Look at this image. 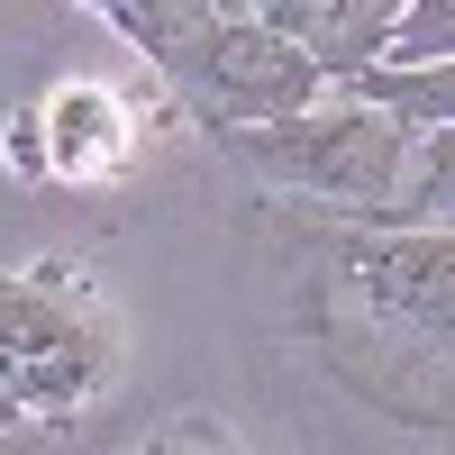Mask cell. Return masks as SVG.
I'll use <instances>...</instances> for the list:
<instances>
[{"mask_svg":"<svg viewBox=\"0 0 455 455\" xmlns=\"http://www.w3.org/2000/svg\"><path fill=\"white\" fill-rule=\"evenodd\" d=\"M337 92V83H328ZM228 146V164L274 182L291 201H319L337 219H373L401 182V156H410V119H392L383 100H310L291 119H255V128H210Z\"/></svg>","mask_w":455,"mask_h":455,"instance_id":"cell-1","label":"cell"},{"mask_svg":"<svg viewBox=\"0 0 455 455\" xmlns=\"http://www.w3.org/2000/svg\"><path fill=\"white\" fill-rule=\"evenodd\" d=\"M156 73L182 92L201 128H255V119H291V109L328 100V73L310 46L264 19H219V10H173Z\"/></svg>","mask_w":455,"mask_h":455,"instance_id":"cell-2","label":"cell"},{"mask_svg":"<svg viewBox=\"0 0 455 455\" xmlns=\"http://www.w3.org/2000/svg\"><path fill=\"white\" fill-rule=\"evenodd\" d=\"M0 364L19 373L28 410H64L100 383V337L55 283H0Z\"/></svg>","mask_w":455,"mask_h":455,"instance_id":"cell-3","label":"cell"},{"mask_svg":"<svg viewBox=\"0 0 455 455\" xmlns=\"http://www.w3.org/2000/svg\"><path fill=\"white\" fill-rule=\"evenodd\" d=\"M347 283L392 319H446L455 310V228H383L347 246Z\"/></svg>","mask_w":455,"mask_h":455,"instance_id":"cell-4","label":"cell"},{"mask_svg":"<svg viewBox=\"0 0 455 455\" xmlns=\"http://www.w3.org/2000/svg\"><path fill=\"white\" fill-rule=\"evenodd\" d=\"M36 119H46V164H55V173H73V182H92V173H109V164L128 156V109L109 100L100 83L55 92Z\"/></svg>","mask_w":455,"mask_h":455,"instance_id":"cell-5","label":"cell"},{"mask_svg":"<svg viewBox=\"0 0 455 455\" xmlns=\"http://www.w3.org/2000/svg\"><path fill=\"white\" fill-rule=\"evenodd\" d=\"M373 228H455V128H410V156Z\"/></svg>","mask_w":455,"mask_h":455,"instance_id":"cell-6","label":"cell"},{"mask_svg":"<svg viewBox=\"0 0 455 455\" xmlns=\"http://www.w3.org/2000/svg\"><path fill=\"white\" fill-rule=\"evenodd\" d=\"M392 10H401V0H319V10H310V28H300V46H310V64L328 73V83H347L355 64H373V55H383Z\"/></svg>","mask_w":455,"mask_h":455,"instance_id":"cell-7","label":"cell"},{"mask_svg":"<svg viewBox=\"0 0 455 455\" xmlns=\"http://www.w3.org/2000/svg\"><path fill=\"white\" fill-rule=\"evenodd\" d=\"M337 92L383 100L392 119H410V128H455V64H355Z\"/></svg>","mask_w":455,"mask_h":455,"instance_id":"cell-8","label":"cell"},{"mask_svg":"<svg viewBox=\"0 0 455 455\" xmlns=\"http://www.w3.org/2000/svg\"><path fill=\"white\" fill-rule=\"evenodd\" d=\"M373 64H455V0H401Z\"/></svg>","mask_w":455,"mask_h":455,"instance_id":"cell-9","label":"cell"},{"mask_svg":"<svg viewBox=\"0 0 455 455\" xmlns=\"http://www.w3.org/2000/svg\"><path fill=\"white\" fill-rule=\"evenodd\" d=\"M10 419H28V392H19V373L0 364V428H10Z\"/></svg>","mask_w":455,"mask_h":455,"instance_id":"cell-10","label":"cell"},{"mask_svg":"<svg viewBox=\"0 0 455 455\" xmlns=\"http://www.w3.org/2000/svg\"><path fill=\"white\" fill-rule=\"evenodd\" d=\"M428 337H437V347L455 355V310H446V319H428Z\"/></svg>","mask_w":455,"mask_h":455,"instance_id":"cell-11","label":"cell"},{"mask_svg":"<svg viewBox=\"0 0 455 455\" xmlns=\"http://www.w3.org/2000/svg\"><path fill=\"white\" fill-rule=\"evenodd\" d=\"M92 10H109V0H92Z\"/></svg>","mask_w":455,"mask_h":455,"instance_id":"cell-12","label":"cell"}]
</instances>
